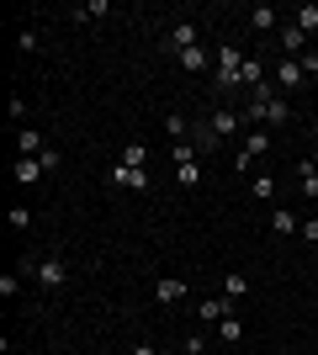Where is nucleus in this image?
Here are the masks:
<instances>
[{"label":"nucleus","mask_w":318,"mask_h":355,"mask_svg":"<svg viewBox=\"0 0 318 355\" xmlns=\"http://www.w3.org/2000/svg\"><path fill=\"white\" fill-rule=\"evenodd\" d=\"M244 59H249V53H239V48L233 43H223L218 48V64H212V85H218V96H244L239 90V69H244Z\"/></svg>","instance_id":"1"},{"label":"nucleus","mask_w":318,"mask_h":355,"mask_svg":"<svg viewBox=\"0 0 318 355\" xmlns=\"http://www.w3.org/2000/svg\"><path fill=\"white\" fill-rule=\"evenodd\" d=\"M32 270V282L43 286V292H59L64 282H69V266H64V260H53V254H48V260H37V266H27Z\"/></svg>","instance_id":"2"},{"label":"nucleus","mask_w":318,"mask_h":355,"mask_svg":"<svg viewBox=\"0 0 318 355\" xmlns=\"http://www.w3.org/2000/svg\"><path fill=\"white\" fill-rule=\"evenodd\" d=\"M303 59H276V69H271V85L281 90V96H292V90H303Z\"/></svg>","instance_id":"3"},{"label":"nucleus","mask_w":318,"mask_h":355,"mask_svg":"<svg viewBox=\"0 0 318 355\" xmlns=\"http://www.w3.org/2000/svg\"><path fill=\"white\" fill-rule=\"evenodd\" d=\"M239 128H244V112H233V106H218V112L207 117V133L218 138V144H223V138H233Z\"/></svg>","instance_id":"4"},{"label":"nucleus","mask_w":318,"mask_h":355,"mask_svg":"<svg viewBox=\"0 0 318 355\" xmlns=\"http://www.w3.org/2000/svg\"><path fill=\"white\" fill-rule=\"evenodd\" d=\"M265 148H271V133H265V128H249V133L239 138V170H249Z\"/></svg>","instance_id":"5"},{"label":"nucleus","mask_w":318,"mask_h":355,"mask_svg":"<svg viewBox=\"0 0 318 355\" xmlns=\"http://www.w3.org/2000/svg\"><path fill=\"white\" fill-rule=\"evenodd\" d=\"M154 302H159V308L186 302V282H181V276H159V282H154Z\"/></svg>","instance_id":"6"},{"label":"nucleus","mask_w":318,"mask_h":355,"mask_svg":"<svg viewBox=\"0 0 318 355\" xmlns=\"http://www.w3.org/2000/svg\"><path fill=\"white\" fill-rule=\"evenodd\" d=\"M43 133H37V128H16V159H37V154H43Z\"/></svg>","instance_id":"7"},{"label":"nucleus","mask_w":318,"mask_h":355,"mask_svg":"<svg viewBox=\"0 0 318 355\" xmlns=\"http://www.w3.org/2000/svg\"><path fill=\"white\" fill-rule=\"evenodd\" d=\"M249 32H260V37H265V32H281V11H276V6H255V11H249Z\"/></svg>","instance_id":"8"},{"label":"nucleus","mask_w":318,"mask_h":355,"mask_svg":"<svg viewBox=\"0 0 318 355\" xmlns=\"http://www.w3.org/2000/svg\"><path fill=\"white\" fill-rule=\"evenodd\" d=\"M271 234H281V239H297V234H303V218H297L292 207H276V212H271Z\"/></svg>","instance_id":"9"},{"label":"nucleus","mask_w":318,"mask_h":355,"mask_svg":"<svg viewBox=\"0 0 318 355\" xmlns=\"http://www.w3.org/2000/svg\"><path fill=\"white\" fill-rule=\"evenodd\" d=\"M112 186H127V191H149L154 180H149V170H127V164H117V170H112Z\"/></svg>","instance_id":"10"},{"label":"nucleus","mask_w":318,"mask_h":355,"mask_svg":"<svg viewBox=\"0 0 318 355\" xmlns=\"http://www.w3.org/2000/svg\"><path fill=\"white\" fill-rule=\"evenodd\" d=\"M228 313H233V302H228V297H207V302L197 308V318H202V324H212V329H218V324L228 318Z\"/></svg>","instance_id":"11"},{"label":"nucleus","mask_w":318,"mask_h":355,"mask_svg":"<svg viewBox=\"0 0 318 355\" xmlns=\"http://www.w3.org/2000/svg\"><path fill=\"white\" fill-rule=\"evenodd\" d=\"M165 43H170V53H186V48H197V43H202V32L191 27V21H181V27H170Z\"/></svg>","instance_id":"12"},{"label":"nucleus","mask_w":318,"mask_h":355,"mask_svg":"<svg viewBox=\"0 0 318 355\" xmlns=\"http://www.w3.org/2000/svg\"><path fill=\"white\" fill-rule=\"evenodd\" d=\"M276 37H281V59H303L308 37H303V32H297V27H292V21H287V27H281V32H276Z\"/></svg>","instance_id":"13"},{"label":"nucleus","mask_w":318,"mask_h":355,"mask_svg":"<svg viewBox=\"0 0 318 355\" xmlns=\"http://www.w3.org/2000/svg\"><path fill=\"white\" fill-rule=\"evenodd\" d=\"M11 175H16V186H37L48 170H43L37 159H16V164H11Z\"/></svg>","instance_id":"14"},{"label":"nucleus","mask_w":318,"mask_h":355,"mask_svg":"<svg viewBox=\"0 0 318 355\" xmlns=\"http://www.w3.org/2000/svg\"><path fill=\"white\" fill-rule=\"evenodd\" d=\"M223 297H228V302L249 297V276H244V270H223Z\"/></svg>","instance_id":"15"},{"label":"nucleus","mask_w":318,"mask_h":355,"mask_svg":"<svg viewBox=\"0 0 318 355\" xmlns=\"http://www.w3.org/2000/svg\"><path fill=\"white\" fill-rule=\"evenodd\" d=\"M175 59H181V69H191V74H202V69H207V64H212V53H207V48H186V53H175Z\"/></svg>","instance_id":"16"},{"label":"nucleus","mask_w":318,"mask_h":355,"mask_svg":"<svg viewBox=\"0 0 318 355\" xmlns=\"http://www.w3.org/2000/svg\"><path fill=\"white\" fill-rule=\"evenodd\" d=\"M292 27L303 32V37H313L318 32V6H297V11H292Z\"/></svg>","instance_id":"17"},{"label":"nucleus","mask_w":318,"mask_h":355,"mask_svg":"<svg viewBox=\"0 0 318 355\" xmlns=\"http://www.w3.org/2000/svg\"><path fill=\"white\" fill-rule=\"evenodd\" d=\"M175 180L181 186H202V159H175Z\"/></svg>","instance_id":"18"},{"label":"nucleus","mask_w":318,"mask_h":355,"mask_svg":"<svg viewBox=\"0 0 318 355\" xmlns=\"http://www.w3.org/2000/svg\"><path fill=\"white\" fill-rule=\"evenodd\" d=\"M218 340H223V345H239V340H244V324H239V313H228L223 324H218Z\"/></svg>","instance_id":"19"},{"label":"nucleus","mask_w":318,"mask_h":355,"mask_svg":"<svg viewBox=\"0 0 318 355\" xmlns=\"http://www.w3.org/2000/svg\"><path fill=\"white\" fill-rule=\"evenodd\" d=\"M249 196H255V202H271V196H276V175H271V170L249 180Z\"/></svg>","instance_id":"20"},{"label":"nucleus","mask_w":318,"mask_h":355,"mask_svg":"<svg viewBox=\"0 0 318 355\" xmlns=\"http://www.w3.org/2000/svg\"><path fill=\"white\" fill-rule=\"evenodd\" d=\"M297 175H303V196H308V202H318V170L308 159H297Z\"/></svg>","instance_id":"21"},{"label":"nucleus","mask_w":318,"mask_h":355,"mask_svg":"<svg viewBox=\"0 0 318 355\" xmlns=\"http://www.w3.org/2000/svg\"><path fill=\"white\" fill-rule=\"evenodd\" d=\"M122 164H127V170H143V164H149V144H127L122 148Z\"/></svg>","instance_id":"22"},{"label":"nucleus","mask_w":318,"mask_h":355,"mask_svg":"<svg viewBox=\"0 0 318 355\" xmlns=\"http://www.w3.org/2000/svg\"><path fill=\"white\" fill-rule=\"evenodd\" d=\"M106 11H112L106 0H91V6H75V11H69V16H75V21H91V16H106Z\"/></svg>","instance_id":"23"},{"label":"nucleus","mask_w":318,"mask_h":355,"mask_svg":"<svg viewBox=\"0 0 318 355\" xmlns=\"http://www.w3.org/2000/svg\"><path fill=\"white\" fill-rule=\"evenodd\" d=\"M165 128H170V138H181V144H186V133H191V122H186L181 112H170V117H165Z\"/></svg>","instance_id":"24"},{"label":"nucleus","mask_w":318,"mask_h":355,"mask_svg":"<svg viewBox=\"0 0 318 355\" xmlns=\"http://www.w3.org/2000/svg\"><path fill=\"white\" fill-rule=\"evenodd\" d=\"M37 164H43L48 175H53V170H59V164H64V154H59V148H43V154H37Z\"/></svg>","instance_id":"25"},{"label":"nucleus","mask_w":318,"mask_h":355,"mask_svg":"<svg viewBox=\"0 0 318 355\" xmlns=\"http://www.w3.org/2000/svg\"><path fill=\"white\" fill-rule=\"evenodd\" d=\"M21 292V276H16V270H6V276H0V297H16Z\"/></svg>","instance_id":"26"},{"label":"nucleus","mask_w":318,"mask_h":355,"mask_svg":"<svg viewBox=\"0 0 318 355\" xmlns=\"http://www.w3.org/2000/svg\"><path fill=\"white\" fill-rule=\"evenodd\" d=\"M16 48H21V53H32V48H37V27H21V37H16Z\"/></svg>","instance_id":"27"},{"label":"nucleus","mask_w":318,"mask_h":355,"mask_svg":"<svg viewBox=\"0 0 318 355\" xmlns=\"http://www.w3.org/2000/svg\"><path fill=\"white\" fill-rule=\"evenodd\" d=\"M11 228H32V212L27 207H11Z\"/></svg>","instance_id":"28"},{"label":"nucleus","mask_w":318,"mask_h":355,"mask_svg":"<svg viewBox=\"0 0 318 355\" xmlns=\"http://www.w3.org/2000/svg\"><path fill=\"white\" fill-rule=\"evenodd\" d=\"M297 239H308V244H318V218H308V223H303V234H297Z\"/></svg>","instance_id":"29"},{"label":"nucleus","mask_w":318,"mask_h":355,"mask_svg":"<svg viewBox=\"0 0 318 355\" xmlns=\"http://www.w3.org/2000/svg\"><path fill=\"white\" fill-rule=\"evenodd\" d=\"M133 355H159V350H154V345H143V340H138V345H133Z\"/></svg>","instance_id":"30"},{"label":"nucleus","mask_w":318,"mask_h":355,"mask_svg":"<svg viewBox=\"0 0 318 355\" xmlns=\"http://www.w3.org/2000/svg\"><path fill=\"white\" fill-rule=\"evenodd\" d=\"M313 329H318V318H313Z\"/></svg>","instance_id":"31"},{"label":"nucleus","mask_w":318,"mask_h":355,"mask_svg":"<svg viewBox=\"0 0 318 355\" xmlns=\"http://www.w3.org/2000/svg\"><path fill=\"white\" fill-rule=\"evenodd\" d=\"M6 355H11V350H6Z\"/></svg>","instance_id":"32"}]
</instances>
